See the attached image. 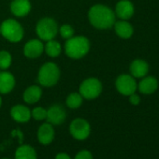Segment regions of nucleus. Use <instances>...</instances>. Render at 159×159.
Masks as SVG:
<instances>
[{
  "mask_svg": "<svg viewBox=\"0 0 159 159\" xmlns=\"http://www.w3.org/2000/svg\"><path fill=\"white\" fill-rule=\"evenodd\" d=\"M88 19L96 28L108 29L115 23V13L107 6L95 5L88 12Z\"/></svg>",
  "mask_w": 159,
  "mask_h": 159,
  "instance_id": "nucleus-1",
  "label": "nucleus"
},
{
  "mask_svg": "<svg viewBox=\"0 0 159 159\" xmlns=\"http://www.w3.org/2000/svg\"><path fill=\"white\" fill-rule=\"evenodd\" d=\"M90 42L87 38L83 36L72 37L66 39L65 44L66 54L73 59H80L88 53Z\"/></svg>",
  "mask_w": 159,
  "mask_h": 159,
  "instance_id": "nucleus-2",
  "label": "nucleus"
},
{
  "mask_svg": "<svg viewBox=\"0 0 159 159\" xmlns=\"http://www.w3.org/2000/svg\"><path fill=\"white\" fill-rule=\"evenodd\" d=\"M60 78V69L56 64L49 62L44 64L38 75L39 83L45 87H51L57 84Z\"/></svg>",
  "mask_w": 159,
  "mask_h": 159,
  "instance_id": "nucleus-3",
  "label": "nucleus"
},
{
  "mask_svg": "<svg viewBox=\"0 0 159 159\" xmlns=\"http://www.w3.org/2000/svg\"><path fill=\"white\" fill-rule=\"evenodd\" d=\"M0 33L11 42H19L24 37V28L17 21L8 19L0 26Z\"/></svg>",
  "mask_w": 159,
  "mask_h": 159,
  "instance_id": "nucleus-4",
  "label": "nucleus"
},
{
  "mask_svg": "<svg viewBox=\"0 0 159 159\" xmlns=\"http://www.w3.org/2000/svg\"><path fill=\"white\" fill-rule=\"evenodd\" d=\"M58 26L56 22L52 18H43L39 20L36 26V33L42 40H51L56 36Z\"/></svg>",
  "mask_w": 159,
  "mask_h": 159,
  "instance_id": "nucleus-5",
  "label": "nucleus"
},
{
  "mask_svg": "<svg viewBox=\"0 0 159 159\" xmlns=\"http://www.w3.org/2000/svg\"><path fill=\"white\" fill-rule=\"evenodd\" d=\"M102 92V84L96 78H89L84 81L80 86V94L87 100L97 98Z\"/></svg>",
  "mask_w": 159,
  "mask_h": 159,
  "instance_id": "nucleus-6",
  "label": "nucleus"
},
{
  "mask_svg": "<svg viewBox=\"0 0 159 159\" xmlns=\"http://www.w3.org/2000/svg\"><path fill=\"white\" fill-rule=\"evenodd\" d=\"M69 132L75 139L84 140L91 133V126L85 119L77 118L70 123Z\"/></svg>",
  "mask_w": 159,
  "mask_h": 159,
  "instance_id": "nucleus-7",
  "label": "nucleus"
},
{
  "mask_svg": "<svg viewBox=\"0 0 159 159\" xmlns=\"http://www.w3.org/2000/svg\"><path fill=\"white\" fill-rule=\"evenodd\" d=\"M117 91L124 96H130L134 94L137 90V83L135 79L128 74L120 75L115 82Z\"/></svg>",
  "mask_w": 159,
  "mask_h": 159,
  "instance_id": "nucleus-8",
  "label": "nucleus"
},
{
  "mask_svg": "<svg viewBox=\"0 0 159 159\" xmlns=\"http://www.w3.org/2000/svg\"><path fill=\"white\" fill-rule=\"evenodd\" d=\"M66 111L61 105H52L47 110V121L52 125H58L65 122Z\"/></svg>",
  "mask_w": 159,
  "mask_h": 159,
  "instance_id": "nucleus-9",
  "label": "nucleus"
},
{
  "mask_svg": "<svg viewBox=\"0 0 159 159\" xmlns=\"http://www.w3.org/2000/svg\"><path fill=\"white\" fill-rule=\"evenodd\" d=\"M37 138L39 143H41L42 145H49L50 143H52L54 139V129L52 125H51L50 123L42 124L38 129Z\"/></svg>",
  "mask_w": 159,
  "mask_h": 159,
  "instance_id": "nucleus-10",
  "label": "nucleus"
},
{
  "mask_svg": "<svg viewBox=\"0 0 159 159\" xmlns=\"http://www.w3.org/2000/svg\"><path fill=\"white\" fill-rule=\"evenodd\" d=\"M44 51V45L39 39L29 40L24 48V53L28 58H38L42 54Z\"/></svg>",
  "mask_w": 159,
  "mask_h": 159,
  "instance_id": "nucleus-11",
  "label": "nucleus"
},
{
  "mask_svg": "<svg viewBox=\"0 0 159 159\" xmlns=\"http://www.w3.org/2000/svg\"><path fill=\"white\" fill-rule=\"evenodd\" d=\"M116 15L122 20H128L134 14V6L129 0H120L115 7Z\"/></svg>",
  "mask_w": 159,
  "mask_h": 159,
  "instance_id": "nucleus-12",
  "label": "nucleus"
},
{
  "mask_svg": "<svg viewBox=\"0 0 159 159\" xmlns=\"http://www.w3.org/2000/svg\"><path fill=\"white\" fill-rule=\"evenodd\" d=\"M11 12L17 17H25L31 11L29 0H13L11 4Z\"/></svg>",
  "mask_w": 159,
  "mask_h": 159,
  "instance_id": "nucleus-13",
  "label": "nucleus"
},
{
  "mask_svg": "<svg viewBox=\"0 0 159 159\" xmlns=\"http://www.w3.org/2000/svg\"><path fill=\"white\" fill-rule=\"evenodd\" d=\"M11 115L18 123H26L31 118V111L24 105H15L11 110Z\"/></svg>",
  "mask_w": 159,
  "mask_h": 159,
  "instance_id": "nucleus-14",
  "label": "nucleus"
},
{
  "mask_svg": "<svg viewBox=\"0 0 159 159\" xmlns=\"http://www.w3.org/2000/svg\"><path fill=\"white\" fill-rule=\"evenodd\" d=\"M15 85V79L10 72H0V94H8L12 91Z\"/></svg>",
  "mask_w": 159,
  "mask_h": 159,
  "instance_id": "nucleus-15",
  "label": "nucleus"
},
{
  "mask_svg": "<svg viewBox=\"0 0 159 159\" xmlns=\"http://www.w3.org/2000/svg\"><path fill=\"white\" fill-rule=\"evenodd\" d=\"M139 92L143 95L153 94L158 88V82L153 77H143L138 86Z\"/></svg>",
  "mask_w": 159,
  "mask_h": 159,
  "instance_id": "nucleus-16",
  "label": "nucleus"
},
{
  "mask_svg": "<svg viewBox=\"0 0 159 159\" xmlns=\"http://www.w3.org/2000/svg\"><path fill=\"white\" fill-rule=\"evenodd\" d=\"M149 71V65L141 59L134 60L130 65L131 75L135 78H143Z\"/></svg>",
  "mask_w": 159,
  "mask_h": 159,
  "instance_id": "nucleus-17",
  "label": "nucleus"
},
{
  "mask_svg": "<svg viewBox=\"0 0 159 159\" xmlns=\"http://www.w3.org/2000/svg\"><path fill=\"white\" fill-rule=\"evenodd\" d=\"M41 95H42L41 88L39 87L38 85H32L25 91L23 98L27 104H35L40 99Z\"/></svg>",
  "mask_w": 159,
  "mask_h": 159,
  "instance_id": "nucleus-18",
  "label": "nucleus"
},
{
  "mask_svg": "<svg viewBox=\"0 0 159 159\" xmlns=\"http://www.w3.org/2000/svg\"><path fill=\"white\" fill-rule=\"evenodd\" d=\"M14 159H38V155L31 145L24 144L16 150Z\"/></svg>",
  "mask_w": 159,
  "mask_h": 159,
  "instance_id": "nucleus-19",
  "label": "nucleus"
},
{
  "mask_svg": "<svg viewBox=\"0 0 159 159\" xmlns=\"http://www.w3.org/2000/svg\"><path fill=\"white\" fill-rule=\"evenodd\" d=\"M114 29L116 34L122 39H129L133 35V27L125 20L114 23Z\"/></svg>",
  "mask_w": 159,
  "mask_h": 159,
  "instance_id": "nucleus-20",
  "label": "nucleus"
},
{
  "mask_svg": "<svg viewBox=\"0 0 159 159\" xmlns=\"http://www.w3.org/2000/svg\"><path fill=\"white\" fill-rule=\"evenodd\" d=\"M46 53L51 57H57L61 53V45L58 41L54 39L48 40L46 46L44 47Z\"/></svg>",
  "mask_w": 159,
  "mask_h": 159,
  "instance_id": "nucleus-21",
  "label": "nucleus"
},
{
  "mask_svg": "<svg viewBox=\"0 0 159 159\" xmlns=\"http://www.w3.org/2000/svg\"><path fill=\"white\" fill-rule=\"evenodd\" d=\"M84 98L80 93H71L66 100V104L70 109H78L83 104Z\"/></svg>",
  "mask_w": 159,
  "mask_h": 159,
  "instance_id": "nucleus-22",
  "label": "nucleus"
},
{
  "mask_svg": "<svg viewBox=\"0 0 159 159\" xmlns=\"http://www.w3.org/2000/svg\"><path fill=\"white\" fill-rule=\"evenodd\" d=\"M11 64V53L7 51L0 52V68L5 70L10 67Z\"/></svg>",
  "mask_w": 159,
  "mask_h": 159,
  "instance_id": "nucleus-23",
  "label": "nucleus"
},
{
  "mask_svg": "<svg viewBox=\"0 0 159 159\" xmlns=\"http://www.w3.org/2000/svg\"><path fill=\"white\" fill-rule=\"evenodd\" d=\"M31 116L37 120V121H42L45 120L47 117V110L42 108V107H37L32 110L31 111Z\"/></svg>",
  "mask_w": 159,
  "mask_h": 159,
  "instance_id": "nucleus-24",
  "label": "nucleus"
},
{
  "mask_svg": "<svg viewBox=\"0 0 159 159\" xmlns=\"http://www.w3.org/2000/svg\"><path fill=\"white\" fill-rule=\"evenodd\" d=\"M59 32L61 34V37L65 39H68L72 38L73 34H74V30H73L72 26L69 25H63L60 27Z\"/></svg>",
  "mask_w": 159,
  "mask_h": 159,
  "instance_id": "nucleus-25",
  "label": "nucleus"
},
{
  "mask_svg": "<svg viewBox=\"0 0 159 159\" xmlns=\"http://www.w3.org/2000/svg\"><path fill=\"white\" fill-rule=\"evenodd\" d=\"M74 159H93V155L91 152L87 150H82L76 154Z\"/></svg>",
  "mask_w": 159,
  "mask_h": 159,
  "instance_id": "nucleus-26",
  "label": "nucleus"
},
{
  "mask_svg": "<svg viewBox=\"0 0 159 159\" xmlns=\"http://www.w3.org/2000/svg\"><path fill=\"white\" fill-rule=\"evenodd\" d=\"M129 101H130V103H131L132 105H135V106H136V105L139 104L140 98H139V96H137V95L134 93V94H132V95L129 96Z\"/></svg>",
  "mask_w": 159,
  "mask_h": 159,
  "instance_id": "nucleus-27",
  "label": "nucleus"
},
{
  "mask_svg": "<svg viewBox=\"0 0 159 159\" xmlns=\"http://www.w3.org/2000/svg\"><path fill=\"white\" fill-rule=\"evenodd\" d=\"M54 159H71L70 156L66 152H59L55 155Z\"/></svg>",
  "mask_w": 159,
  "mask_h": 159,
  "instance_id": "nucleus-28",
  "label": "nucleus"
},
{
  "mask_svg": "<svg viewBox=\"0 0 159 159\" xmlns=\"http://www.w3.org/2000/svg\"><path fill=\"white\" fill-rule=\"evenodd\" d=\"M2 105V99H1V97H0V107Z\"/></svg>",
  "mask_w": 159,
  "mask_h": 159,
  "instance_id": "nucleus-29",
  "label": "nucleus"
},
{
  "mask_svg": "<svg viewBox=\"0 0 159 159\" xmlns=\"http://www.w3.org/2000/svg\"><path fill=\"white\" fill-rule=\"evenodd\" d=\"M2 159H10V158H2Z\"/></svg>",
  "mask_w": 159,
  "mask_h": 159,
  "instance_id": "nucleus-30",
  "label": "nucleus"
}]
</instances>
